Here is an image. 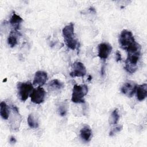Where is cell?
<instances>
[{
  "mask_svg": "<svg viewBox=\"0 0 147 147\" xmlns=\"http://www.w3.org/2000/svg\"><path fill=\"white\" fill-rule=\"evenodd\" d=\"M122 128V126H118V127H117L115 128V129H114L113 131H111V132H110V136H113V134L115 133H117V132H118Z\"/></svg>",
  "mask_w": 147,
  "mask_h": 147,
  "instance_id": "obj_20",
  "label": "cell"
},
{
  "mask_svg": "<svg viewBox=\"0 0 147 147\" xmlns=\"http://www.w3.org/2000/svg\"><path fill=\"white\" fill-rule=\"evenodd\" d=\"M137 86V83L132 81L126 82L122 86L121 92L128 97H131L134 94Z\"/></svg>",
  "mask_w": 147,
  "mask_h": 147,
  "instance_id": "obj_8",
  "label": "cell"
},
{
  "mask_svg": "<svg viewBox=\"0 0 147 147\" xmlns=\"http://www.w3.org/2000/svg\"><path fill=\"white\" fill-rule=\"evenodd\" d=\"M136 91L137 93V99L140 101L144 100L147 96V84L144 83L137 86Z\"/></svg>",
  "mask_w": 147,
  "mask_h": 147,
  "instance_id": "obj_11",
  "label": "cell"
},
{
  "mask_svg": "<svg viewBox=\"0 0 147 147\" xmlns=\"http://www.w3.org/2000/svg\"><path fill=\"white\" fill-rule=\"evenodd\" d=\"M62 33L64 40L68 48L72 50L75 49L78 44V41L74 33V24L72 22H71L68 25L65 26L63 29Z\"/></svg>",
  "mask_w": 147,
  "mask_h": 147,
  "instance_id": "obj_3",
  "label": "cell"
},
{
  "mask_svg": "<svg viewBox=\"0 0 147 147\" xmlns=\"http://www.w3.org/2000/svg\"><path fill=\"white\" fill-rule=\"evenodd\" d=\"M63 87H64L63 83L57 79L52 80L49 82L48 84V87L51 88V89L53 90H59L63 88Z\"/></svg>",
  "mask_w": 147,
  "mask_h": 147,
  "instance_id": "obj_16",
  "label": "cell"
},
{
  "mask_svg": "<svg viewBox=\"0 0 147 147\" xmlns=\"http://www.w3.org/2000/svg\"><path fill=\"white\" fill-rule=\"evenodd\" d=\"M9 110L7 105L5 102H1L0 103V114L1 117L4 119H7L9 115Z\"/></svg>",
  "mask_w": 147,
  "mask_h": 147,
  "instance_id": "obj_14",
  "label": "cell"
},
{
  "mask_svg": "<svg viewBox=\"0 0 147 147\" xmlns=\"http://www.w3.org/2000/svg\"><path fill=\"white\" fill-rule=\"evenodd\" d=\"M45 91L42 87L38 86L37 88L33 89L30 95L31 101L35 104H40L44 100Z\"/></svg>",
  "mask_w": 147,
  "mask_h": 147,
  "instance_id": "obj_6",
  "label": "cell"
},
{
  "mask_svg": "<svg viewBox=\"0 0 147 147\" xmlns=\"http://www.w3.org/2000/svg\"><path fill=\"white\" fill-rule=\"evenodd\" d=\"M48 79L47 72L42 71H37L35 74L34 80L33 81V85H38L40 87L43 86Z\"/></svg>",
  "mask_w": 147,
  "mask_h": 147,
  "instance_id": "obj_10",
  "label": "cell"
},
{
  "mask_svg": "<svg viewBox=\"0 0 147 147\" xmlns=\"http://www.w3.org/2000/svg\"><path fill=\"white\" fill-rule=\"evenodd\" d=\"M80 134L81 138L86 142H88L90 140L92 136V131L91 128L86 125L82 127L80 131Z\"/></svg>",
  "mask_w": 147,
  "mask_h": 147,
  "instance_id": "obj_13",
  "label": "cell"
},
{
  "mask_svg": "<svg viewBox=\"0 0 147 147\" xmlns=\"http://www.w3.org/2000/svg\"><path fill=\"white\" fill-rule=\"evenodd\" d=\"M141 47L127 51V56L124 67L127 72L133 74L137 70V63L141 55Z\"/></svg>",
  "mask_w": 147,
  "mask_h": 147,
  "instance_id": "obj_2",
  "label": "cell"
},
{
  "mask_svg": "<svg viewBox=\"0 0 147 147\" xmlns=\"http://www.w3.org/2000/svg\"><path fill=\"white\" fill-rule=\"evenodd\" d=\"M10 142L11 143H15L16 142V140L14 138V137L13 136H11V137L10 138Z\"/></svg>",
  "mask_w": 147,
  "mask_h": 147,
  "instance_id": "obj_22",
  "label": "cell"
},
{
  "mask_svg": "<svg viewBox=\"0 0 147 147\" xmlns=\"http://www.w3.org/2000/svg\"><path fill=\"white\" fill-rule=\"evenodd\" d=\"M88 87L85 85L75 84L74 86L71 100L74 103H84V97L87 94Z\"/></svg>",
  "mask_w": 147,
  "mask_h": 147,
  "instance_id": "obj_4",
  "label": "cell"
},
{
  "mask_svg": "<svg viewBox=\"0 0 147 147\" xmlns=\"http://www.w3.org/2000/svg\"><path fill=\"white\" fill-rule=\"evenodd\" d=\"M86 74L84 65L79 61H76L72 65V71L69 75L72 77H83Z\"/></svg>",
  "mask_w": 147,
  "mask_h": 147,
  "instance_id": "obj_7",
  "label": "cell"
},
{
  "mask_svg": "<svg viewBox=\"0 0 147 147\" xmlns=\"http://www.w3.org/2000/svg\"><path fill=\"white\" fill-rule=\"evenodd\" d=\"M119 118V115L118 112V109H115L111 113V117H110V123L111 124H117Z\"/></svg>",
  "mask_w": 147,
  "mask_h": 147,
  "instance_id": "obj_18",
  "label": "cell"
},
{
  "mask_svg": "<svg viewBox=\"0 0 147 147\" xmlns=\"http://www.w3.org/2000/svg\"><path fill=\"white\" fill-rule=\"evenodd\" d=\"M27 121L28 124L30 128L36 129L38 127V123L37 122V120L34 118V115L32 114L29 115Z\"/></svg>",
  "mask_w": 147,
  "mask_h": 147,
  "instance_id": "obj_17",
  "label": "cell"
},
{
  "mask_svg": "<svg viewBox=\"0 0 147 147\" xmlns=\"http://www.w3.org/2000/svg\"><path fill=\"white\" fill-rule=\"evenodd\" d=\"M122 59V56H121V54L119 52V51H117L116 52V61L118 62L119 61H121Z\"/></svg>",
  "mask_w": 147,
  "mask_h": 147,
  "instance_id": "obj_21",
  "label": "cell"
},
{
  "mask_svg": "<svg viewBox=\"0 0 147 147\" xmlns=\"http://www.w3.org/2000/svg\"><path fill=\"white\" fill-rule=\"evenodd\" d=\"M112 51V47L107 42H102L98 45V56L100 59L106 60Z\"/></svg>",
  "mask_w": 147,
  "mask_h": 147,
  "instance_id": "obj_9",
  "label": "cell"
},
{
  "mask_svg": "<svg viewBox=\"0 0 147 147\" xmlns=\"http://www.w3.org/2000/svg\"><path fill=\"white\" fill-rule=\"evenodd\" d=\"M119 44L120 47L127 52L140 45L136 41L131 32L126 29H123L121 32L119 37Z\"/></svg>",
  "mask_w": 147,
  "mask_h": 147,
  "instance_id": "obj_1",
  "label": "cell"
},
{
  "mask_svg": "<svg viewBox=\"0 0 147 147\" xmlns=\"http://www.w3.org/2000/svg\"><path fill=\"white\" fill-rule=\"evenodd\" d=\"M22 21V18L14 11L10 18V24L14 28L15 30L18 31V30L20 29V25Z\"/></svg>",
  "mask_w": 147,
  "mask_h": 147,
  "instance_id": "obj_12",
  "label": "cell"
},
{
  "mask_svg": "<svg viewBox=\"0 0 147 147\" xmlns=\"http://www.w3.org/2000/svg\"><path fill=\"white\" fill-rule=\"evenodd\" d=\"M17 88L18 90V95L20 99L24 102L29 96L33 90V87L32 84L29 82H19L18 83Z\"/></svg>",
  "mask_w": 147,
  "mask_h": 147,
  "instance_id": "obj_5",
  "label": "cell"
},
{
  "mask_svg": "<svg viewBox=\"0 0 147 147\" xmlns=\"http://www.w3.org/2000/svg\"><path fill=\"white\" fill-rule=\"evenodd\" d=\"M59 114L61 115V116H64L66 114V111H67V109L65 108V106H64V105H61V106H60L59 107Z\"/></svg>",
  "mask_w": 147,
  "mask_h": 147,
  "instance_id": "obj_19",
  "label": "cell"
},
{
  "mask_svg": "<svg viewBox=\"0 0 147 147\" xmlns=\"http://www.w3.org/2000/svg\"><path fill=\"white\" fill-rule=\"evenodd\" d=\"M18 33V31L14 30L11 31L7 38V43L10 47H14L17 44V37L16 33Z\"/></svg>",
  "mask_w": 147,
  "mask_h": 147,
  "instance_id": "obj_15",
  "label": "cell"
}]
</instances>
